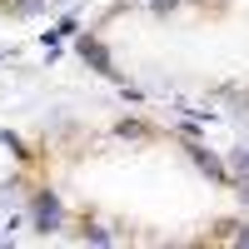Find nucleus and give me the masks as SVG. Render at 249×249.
Masks as SVG:
<instances>
[{"label": "nucleus", "instance_id": "f257e3e1", "mask_svg": "<svg viewBox=\"0 0 249 249\" xmlns=\"http://www.w3.org/2000/svg\"><path fill=\"white\" fill-rule=\"evenodd\" d=\"M35 219H40V230H55V219H60L55 195H40V199H35Z\"/></svg>", "mask_w": 249, "mask_h": 249}, {"label": "nucleus", "instance_id": "f03ea898", "mask_svg": "<svg viewBox=\"0 0 249 249\" xmlns=\"http://www.w3.org/2000/svg\"><path fill=\"white\" fill-rule=\"evenodd\" d=\"M80 55H85V60H95V65H100V70H105V75H115V70H110V55H105V50H100V45H95V40H80Z\"/></svg>", "mask_w": 249, "mask_h": 249}]
</instances>
